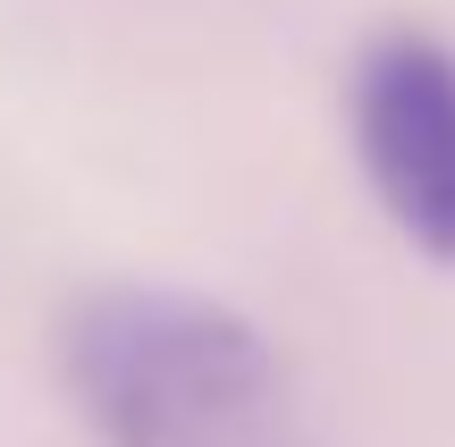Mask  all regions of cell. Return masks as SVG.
<instances>
[{"label":"cell","mask_w":455,"mask_h":447,"mask_svg":"<svg viewBox=\"0 0 455 447\" xmlns=\"http://www.w3.org/2000/svg\"><path fill=\"white\" fill-rule=\"evenodd\" d=\"M60 388L101 447H321L287 355L186 287H84L60 313Z\"/></svg>","instance_id":"6da1fadb"},{"label":"cell","mask_w":455,"mask_h":447,"mask_svg":"<svg viewBox=\"0 0 455 447\" xmlns=\"http://www.w3.org/2000/svg\"><path fill=\"white\" fill-rule=\"evenodd\" d=\"M355 161L413 253L455 262V43L379 34L346 84Z\"/></svg>","instance_id":"7a4b0ae2"}]
</instances>
